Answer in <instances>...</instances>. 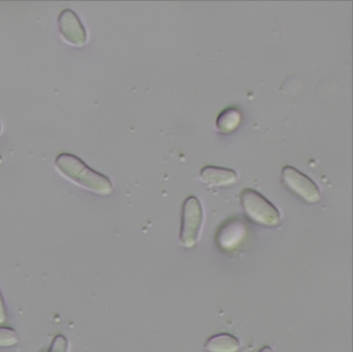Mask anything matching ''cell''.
<instances>
[{"mask_svg": "<svg viewBox=\"0 0 353 352\" xmlns=\"http://www.w3.org/2000/svg\"><path fill=\"white\" fill-rule=\"evenodd\" d=\"M203 209L195 196H190L182 205L180 242L186 249H192L199 240L203 224Z\"/></svg>", "mask_w": 353, "mask_h": 352, "instance_id": "3957f363", "label": "cell"}, {"mask_svg": "<svg viewBox=\"0 0 353 352\" xmlns=\"http://www.w3.org/2000/svg\"><path fill=\"white\" fill-rule=\"evenodd\" d=\"M240 202L247 216L256 224L266 226L280 224V211L255 189H243L240 193Z\"/></svg>", "mask_w": 353, "mask_h": 352, "instance_id": "7a4b0ae2", "label": "cell"}, {"mask_svg": "<svg viewBox=\"0 0 353 352\" xmlns=\"http://www.w3.org/2000/svg\"><path fill=\"white\" fill-rule=\"evenodd\" d=\"M19 343V336L14 329L0 327V347H10Z\"/></svg>", "mask_w": 353, "mask_h": 352, "instance_id": "30bf717a", "label": "cell"}, {"mask_svg": "<svg viewBox=\"0 0 353 352\" xmlns=\"http://www.w3.org/2000/svg\"><path fill=\"white\" fill-rule=\"evenodd\" d=\"M260 352H273V349H272L271 347H269V346H266V347L262 348Z\"/></svg>", "mask_w": 353, "mask_h": 352, "instance_id": "4fadbf2b", "label": "cell"}, {"mask_svg": "<svg viewBox=\"0 0 353 352\" xmlns=\"http://www.w3.org/2000/svg\"><path fill=\"white\" fill-rule=\"evenodd\" d=\"M282 180L288 189L306 202L317 203L321 199V189L317 183L292 166L287 165L282 168Z\"/></svg>", "mask_w": 353, "mask_h": 352, "instance_id": "277c9868", "label": "cell"}, {"mask_svg": "<svg viewBox=\"0 0 353 352\" xmlns=\"http://www.w3.org/2000/svg\"><path fill=\"white\" fill-rule=\"evenodd\" d=\"M7 309H5V301H3V293L0 290V324L5 322L7 320Z\"/></svg>", "mask_w": 353, "mask_h": 352, "instance_id": "7c38bea8", "label": "cell"}, {"mask_svg": "<svg viewBox=\"0 0 353 352\" xmlns=\"http://www.w3.org/2000/svg\"><path fill=\"white\" fill-rule=\"evenodd\" d=\"M58 28L65 42L74 47L87 43V32L78 15L72 10L65 9L58 16Z\"/></svg>", "mask_w": 353, "mask_h": 352, "instance_id": "5b68a950", "label": "cell"}, {"mask_svg": "<svg viewBox=\"0 0 353 352\" xmlns=\"http://www.w3.org/2000/svg\"><path fill=\"white\" fill-rule=\"evenodd\" d=\"M48 352H69V343L66 336L58 334L53 338Z\"/></svg>", "mask_w": 353, "mask_h": 352, "instance_id": "8fae6325", "label": "cell"}, {"mask_svg": "<svg viewBox=\"0 0 353 352\" xmlns=\"http://www.w3.org/2000/svg\"><path fill=\"white\" fill-rule=\"evenodd\" d=\"M241 122V113L235 107H229L219 115L216 121V127L221 134L234 132Z\"/></svg>", "mask_w": 353, "mask_h": 352, "instance_id": "9c48e42d", "label": "cell"}, {"mask_svg": "<svg viewBox=\"0 0 353 352\" xmlns=\"http://www.w3.org/2000/svg\"><path fill=\"white\" fill-rule=\"evenodd\" d=\"M54 164L62 177L82 189L101 196L111 195L113 191V182L109 178L93 171L74 154H58Z\"/></svg>", "mask_w": 353, "mask_h": 352, "instance_id": "6da1fadb", "label": "cell"}, {"mask_svg": "<svg viewBox=\"0 0 353 352\" xmlns=\"http://www.w3.org/2000/svg\"><path fill=\"white\" fill-rule=\"evenodd\" d=\"M205 348L209 352H238L240 341L232 334H217L207 340Z\"/></svg>", "mask_w": 353, "mask_h": 352, "instance_id": "ba28073f", "label": "cell"}, {"mask_svg": "<svg viewBox=\"0 0 353 352\" xmlns=\"http://www.w3.org/2000/svg\"><path fill=\"white\" fill-rule=\"evenodd\" d=\"M199 179L209 187H229L236 183L238 174L229 168L205 166L200 172Z\"/></svg>", "mask_w": 353, "mask_h": 352, "instance_id": "52a82bcc", "label": "cell"}, {"mask_svg": "<svg viewBox=\"0 0 353 352\" xmlns=\"http://www.w3.org/2000/svg\"><path fill=\"white\" fill-rule=\"evenodd\" d=\"M0 132H1V126H0Z\"/></svg>", "mask_w": 353, "mask_h": 352, "instance_id": "5bb4252c", "label": "cell"}, {"mask_svg": "<svg viewBox=\"0 0 353 352\" xmlns=\"http://www.w3.org/2000/svg\"><path fill=\"white\" fill-rule=\"evenodd\" d=\"M247 234L246 224L242 221L232 219L219 228L216 242L221 249L231 251L241 244Z\"/></svg>", "mask_w": 353, "mask_h": 352, "instance_id": "8992f818", "label": "cell"}]
</instances>
